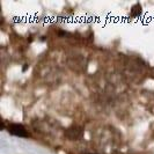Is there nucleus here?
Segmentation results:
<instances>
[{
    "label": "nucleus",
    "mask_w": 154,
    "mask_h": 154,
    "mask_svg": "<svg viewBox=\"0 0 154 154\" xmlns=\"http://www.w3.org/2000/svg\"><path fill=\"white\" fill-rule=\"evenodd\" d=\"M8 130L9 132L13 134V136H16V137H20V138H27L29 134L27 130L23 128L21 124H11L8 126Z\"/></svg>",
    "instance_id": "1"
},
{
    "label": "nucleus",
    "mask_w": 154,
    "mask_h": 154,
    "mask_svg": "<svg viewBox=\"0 0 154 154\" xmlns=\"http://www.w3.org/2000/svg\"><path fill=\"white\" fill-rule=\"evenodd\" d=\"M66 136L71 139H79L82 136V130L80 128H71L66 132Z\"/></svg>",
    "instance_id": "2"
}]
</instances>
